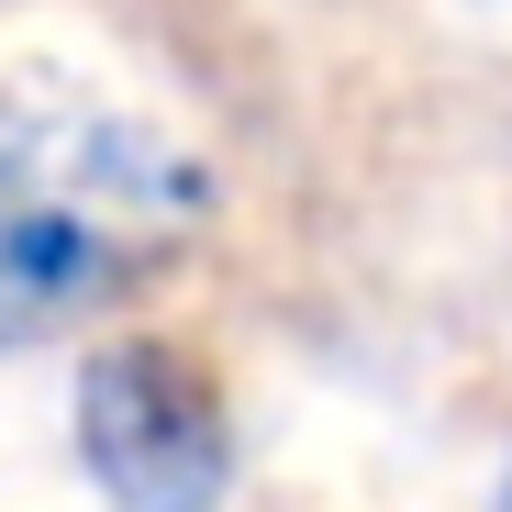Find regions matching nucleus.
I'll use <instances>...</instances> for the list:
<instances>
[{"label":"nucleus","mask_w":512,"mask_h":512,"mask_svg":"<svg viewBox=\"0 0 512 512\" xmlns=\"http://www.w3.org/2000/svg\"><path fill=\"white\" fill-rule=\"evenodd\" d=\"M501 512H512V468H501Z\"/></svg>","instance_id":"3"},{"label":"nucleus","mask_w":512,"mask_h":512,"mask_svg":"<svg viewBox=\"0 0 512 512\" xmlns=\"http://www.w3.org/2000/svg\"><path fill=\"white\" fill-rule=\"evenodd\" d=\"M78 468L101 512H223L234 490V412L212 368L167 334H112L78 368Z\"/></svg>","instance_id":"2"},{"label":"nucleus","mask_w":512,"mask_h":512,"mask_svg":"<svg viewBox=\"0 0 512 512\" xmlns=\"http://www.w3.org/2000/svg\"><path fill=\"white\" fill-rule=\"evenodd\" d=\"M201 212V167L112 112L0 123V334L112 312Z\"/></svg>","instance_id":"1"}]
</instances>
